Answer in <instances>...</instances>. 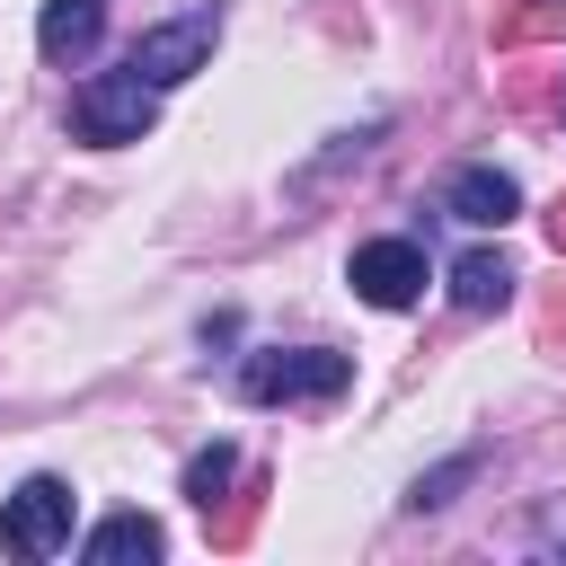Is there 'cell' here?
Wrapping results in <instances>:
<instances>
[{
	"mask_svg": "<svg viewBox=\"0 0 566 566\" xmlns=\"http://www.w3.org/2000/svg\"><path fill=\"white\" fill-rule=\"evenodd\" d=\"M150 124H159V88H150L142 71H97V80H80V97H71V133L97 142V150L142 142Z\"/></svg>",
	"mask_w": 566,
	"mask_h": 566,
	"instance_id": "obj_1",
	"label": "cell"
},
{
	"mask_svg": "<svg viewBox=\"0 0 566 566\" xmlns=\"http://www.w3.org/2000/svg\"><path fill=\"white\" fill-rule=\"evenodd\" d=\"M354 380V354H336V345H292V354H248V371H239V389L256 398V407H292V398H336Z\"/></svg>",
	"mask_w": 566,
	"mask_h": 566,
	"instance_id": "obj_2",
	"label": "cell"
},
{
	"mask_svg": "<svg viewBox=\"0 0 566 566\" xmlns=\"http://www.w3.org/2000/svg\"><path fill=\"white\" fill-rule=\"evenodd\" d=\"M212 44H221V9H186V18H168V27H142L133 71H142L150 88H177V80L212 71Z\"/></svg>",
	"mask_w": 566,
	"mask_h": 566,
	"instance_id": "obj_3",
	"label": "cell"
},
{
	"mask_svg": "<svg viewBox=\"0 0 566 566\" xmlns=\"http://www.w3.org/2000/svg\"><path fill=\"white\" fill-rule=\"evenodd\" d=\"M0 548H18V557H62V548H71V486H62V478H27V486L0 504Z\"/></svg>",
	"mask_w": 566,
	"mask_h": 566,
	"instance_id": "obj_4",
	"label": "cell"
},
{
	"mask_svg": "<svg viewBox=\"0 0 566 566\" xmlns=\"http://www.w3.org/2000/svg\"><path fill=\"white\" fill-rule=\"evenodd\" d=\"M345 283L371 310H407V301H424V248L416 239H363L354 265H345Z\"/></svg>",
	"mask_w": 566,
	"mask_h": 566,
	"instance_id": "obj_5",
	"label": "cell"
},
{
	"mask_svg": "<svg viewBox=\"0 0 566 566\" xmlns=\"http://www.w3.org/2000/svg\"><path fill=\"white\" fill-rule=\"evenodd\" d=\"M442 212H451V221H469V230H504V221L522 212V186H513L504 168H460V177H451V195H442Z\"/></svg>",
	"mask_w": 566,
	"mask_h": 566,
	"instance_id": "obj_6",
	"label": "cell"
},
{
	"mask_svg": "<svg viewBox=\"0 0 566 566\" xmlns=\"http://www.w3.org/2000/svg\"><path fill=\"white\" fill-rule=\"evenodd\" d=\"M97 35H106V0H44V18H35L44 62H80V53H97Z\"/></svg>",
	"mask_w": 566,
	"mask_h": 566,
	"instance_id": "obj_7",
	"label": "cell"
},
{
	"mask_svg": "<svg viewBox=\"0 0 566 566\" xmlns=\"http://www.w3.org/2000/svg\"><path fill=\"white\" fill-rule=\"evenodd\" d=\"M80 557H88V566H133V557H159V522H150V513H115V522H97V531L80 539Z\"/></svg>",
	"mask_w": 566,
	"mask_h": 566,
	"instance_id": "obj_8",
	"label": "cell"
},
{
	"mask_svg": "<svg viewBox=\"0 0 566 566\" xmlns=\"http://www.w3.org/2000/svg\"><path fill=\"white\" fill-rule=\"evenodd\" d=\"M504 292H513V265H504L495 248H469V256L451 265V301H460V310H504Z\"/></svg>",
	"mask_w": 566,
	"mask_h": 566,
	"instance_id": "obj_9",
	"label": "cell"
},
{
	"mask_svg": "<svg viewBox=\"0 0 566 566\" xmlns=\"http://www.w3.org/2000/svg\"><path fill=\"white\" fill-rule=\"evenodd\" d=\"M230 469H239V451H230V442H212V451L186 469V495H195V504H212V495L230 486Z\"/></svg>",
	"mask_w": 566,
	"mask_h": 566,
	"instance_id": "obj_10",
	"label": "cell"
}]
</instances>
